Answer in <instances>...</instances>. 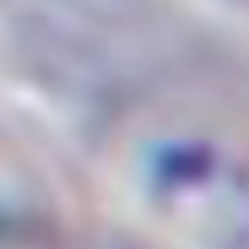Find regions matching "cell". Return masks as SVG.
<instances>
[{
  "instance_id": "1",
  "label": "cell",
  "mask_w": 249,
  "mask_h": 249,
  "mask_svg": "<svg viewBox=\"0 0 249 249\" xmlns=\"http://www.w3.org/2000/svg\"><path fill=\"white\" fill-rule=\"evenodd\" d=\"M113 169L145 217L185 237L249 233V97L177 92L137 108Z\"/></svg>"
},
{
  "instance_id": "2",
  "label": "cell",
  "mask_w": 249,
  "mask_h": 249,
  "mask_svg": "<svg viewBox=\"0 0 249 249\" xmlns=\"http://www.w3.org/2000/svg\"><path fill=\"white\" fill-rule=\"evenodd\" d=\"M56 197L36 157L0 133V249H36L53 233Z\"/></svg>"
}]
</instances>
